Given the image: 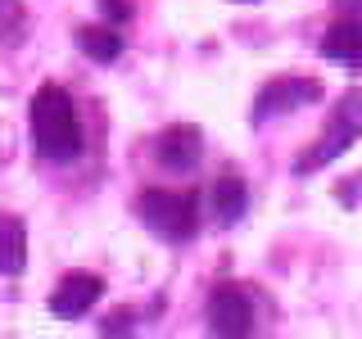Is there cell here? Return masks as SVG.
<instances>
[{
  "label": "cell",
  "instance_id": "6da1fadb",
  "mask_svg": "<svg viewBox=\"0 0 362 339\" xmlns=\"http://www.w3.org/2000/svg\"><path fill=\"white\" fill-rule=\"evenodd\" d=\"M32 150L50 163H73L82 154V118H77V105L64 86L45 82L37 95H32Z\"/></svg>",
  "mask_w": 362,
  "mask_h": 339
},
{
  "label": "cell",
  "instance_id": "7a4b0ae2",
  "mask_svg": "<svg viewBox=\"0 0 362 339\" xmlns=\"http://www.w3.org/2000/svg\"><path fill=\"white\" fill-rule=\"evenodd\" d=\"M141 222L163 240H190L199 226V199L190 190H145L141 195Z\"/></svg>",
  "mask_w": 362,
  "mask_h": 339
},
{
  "label": "cell",
  "instance_id": "3957f363",
  "mask_svg": "<svg viewBox=\"0 0 362 339\" xmlns=\"http://www.w3.org/2000/svg\"><path fill=\"white\" fill-rule=\"evenodd\" d=\"M362 136V90H349L344 100L335 105V122L326 127V136L317 141V150L303 158V172H313V167H322V163H331V158H339Z\"/></svg>",
  "mask_w": 362,
  "mask_h": 339
},
{
  "label": "cell",
  "instance_id": "277c9868",
  "mask_svg": "<svg viewBox=\"0 0 362 339\" xmlns=\"http://www.w3.org/2000/svg\"><path fill=\"white\" fill-rule=\"evenodd\" d=\"M313 100H322V86H317L313 77H276V82H267L258 90L254 122H272V118H281V113H294V109L313 105Z\"/></svg>",
  "mask_w": 362,
  "mask_h": 339
},
{
  "label": "cell",
  "instance_id": "5b68a950",
  "mask_svg": "<svg viewBox=\"0 0 362 339\" xmlns=\"http://www.w3.org/2000/svg\"><path fill=\"white\" fill-rule=\"evenodd\" d=\"M209 331L226 335V339H240V335L254 331V303H249L245 290H235V285L213 290V299H209Z\"/></svg>",
  "mask_w": 362,
  "mask_h": 339
},
{
  "label": "cell",
  "instance_id": "8992f818",
  "mask_svg": "<svg viewBox=\"0 0 362 339\" xmlns=\"http://www.w3.org/2000/svg\"><path fill=\"white\" fill-rule=\"evenodd\" d=\"M100 294H105V280L90 276V271H73V276H64L59 285L50 294V312L64 316V321H73V316H86L90 308L100 303Z\"/></svg>",
  "mask_w": 362,
  "mask_h": 339
},
{
  "label": "cell",
  "instance_id": "52a82bcc",
  "mask_svg": "<svg viewBox=\"0 0 362 339\" xmlns=\"http://www.w3.org/2000/svg\"><path fill=\"white\" fill-rule=\"evenodd\" d=\"M154 154H158V163L173 167V172H190V167L199 163V154H204V141H199L195 127H168L158 136Z\"/></svg>",
  "mask_w": 362,
  "mask_h": 339
},
{
  "label": "cell",
  "instance_id": "ba28073f",
  "mask_svg": "<svg viewBox=\"0 0 362 339\" xmlns=\"http://www.w3.org/2000/svg\"><path fill=\"white\" fill-rule=\"evenodd\" d=\"M322 54L335 59V64H362V18L335 23V28L322 37Z\"/></svg>",
  "mask_w": 362,
  "mask_h": 339
},
{
  "label": "cell",
  "instance_id": "9c48e42d",
  "mask_svg": "<svg viewBox=\"0 0 362 339\" xmlns=\"http://www.w3.org/2000/svg\"><path fill=\"white\" fill-rule=\"evenodd\" d=\"M28 263V231L18 218L0 213V276H18Z\"/></svg>",
  "mask_w": 362,
  "mask_h": 339
},
{
  "label": "cell",
  "instance_id": "30bf717a",
  "mask_svg": "<svg viewBox=\"0 0 362 339\" xmlns=\"http://www.w3.org/2000/svg\"><path fill=\"white\" fill-rule=\"evenodd\" d=\"M245 208H249V190H245V181H240V177H222L218 186H213V213H218V222H222V226L240 222V218H245Z\"/></svg>",
  "mask_w": 362,
  "mask_h": 339
},
{
  "label": "cell",
  "instance_id": "8fae6325",
  "mask_svg": "<svg viewBox=\"0 0 362 339\" xmlns=\"http://www.w3.org/2000/svg\"><path fill=\"white\" fill-rule=\"evenodd\" d=\"M77 45H82V54H90L95 64H113L122 54V37L113 28H82L77 32Z\"/></svg>",
  "mask_w": 362,
  "mask_h": 339
},
{
  "label": "cell",
  "instance_id": "7c38bea8",
  "mask_svg": "<svg viewBox=\"0 0 362 339\" xmlns=\"http://www.w3.org/2000/svg\"><path fill=\"white\" fill-rule=\"evenodd\" d=\"M335 9L344 18H362V0H335Z\"/></svg>",
  "mask_w": 362,
  "mask_h": 339
},
{
  "label": "cell",
  "instance_id": "4fadbf2b",
  "mask_svg": "<svg viewBox=\"0 0 362 339\" xmlns=\"http://www.w3.org/2000/svg\"><path fill=\"white\" fill-rule=\"evenodd\" d=\"M105 5V14H113V18H127V5H118V0H100Z\"/></svg>",
  "mask_w": 362,
  "mask_h": 339
},
{
  "label": "cell",
  "instance_id": "5bb4252c",
  "mask_svg": "<svg viewBox=\"0 0 362 339\" xmlns=\"http://www.w3.org/2000/svg\"><path fill=\"white\" fill-rule=\"evenodd\" d=\"M240 5H249V0H240Z\"/></svg>",
  "mask_w": 362,
  "mask_h": 339
}]
</instances>
